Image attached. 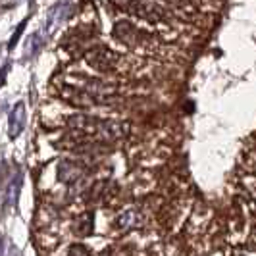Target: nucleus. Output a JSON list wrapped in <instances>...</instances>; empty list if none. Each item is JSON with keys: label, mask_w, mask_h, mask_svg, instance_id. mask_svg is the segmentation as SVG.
<instances>
[{"label": "nucleus", "mask_w": 256, "mask_h": 256, "mask_svg": "<svg viewBox=\"0 0 256 256\" xmlns=\"http://www.w3.org/2000/svg\"><path fill=\"white\" fill-rule=\"evenodd\" d=\"M122 10L133 14L141 20H146V22H152V24H158V22H166L168 20V12L160 6V4H154L150 0H122V2H116Z\"/></svg>", "instance_id": "obj_2"}, {"label": "nucleus", "mask_w": 256, "mask_h": 256, "mask_svg": "<svg viewBox=\"0 0 256 256\" xmlns=\"http://www.w3.org/2000/svg\"><path fill=\"white\" fill-rule=\"evenodd\" d=\"M142 218L137 210H128L118 218V228L120 230H133V228H141Z\"/></svg>", "instance_id": "obj_7"}, {"label": "nucleus", "mask_w": 256, "mask_h": 256, "mask_svg": "<svg viewBox=\"0 0 256 256\" xmlns=\"http://www.w3.org/2000/svg\"><path fill=\"white\" fill-rule=\"evenodd\" d=\"M83 174H85V170L79 162H62L60 164V180L66 183H74V181L81 180Z\"/></svg>", "instance_id": "obj_5"}, {"label": "nucleus", "mask_w": 256, "mask_h": 256, "mask_svg": "<svg viewBox=\"0 0 256 256\" xmlns=\"http://www.w3.org/2000/svg\"><path fill=\"white\" fill-rule=\"evenodd\" d=\"M68 126L72 131L83 135L87 141L94 142H114L128 133L129 126L114 120H100L96 116H70Z\"/></svg>", "instance_id": "obj_1"}, {"label": "nucleus", "mask_w": 256, "mask_h": 256, "mask_svg": "<svg viewBox=\"0 0 256 256\" xmlns=\"http://www.w3.org/2000/svg\"><path fill=\"white\" fill-rule=\"evenodd\" d=\"M170 2H174V4H183L185 0H170Z\"/></svg>", "instance_id": "obj_10"}, {"label": "nucleus", "mask_w": 256, "mask_h": 256, "mask_svg": "<svg viewBox=\"0 0 256 256\" xmlns=\"http://www.w3.org/2000/svg\"><path fill=\"white\" fill-rule=\"evenodd\" d=\"M26 126V106L24 104H18L14 108V112L10 114V135L16 137L20 135V131Z\"/></svg>", "instance_id": "obj_6"}, {"label": "nucleus", "mask_w": 256, "mask_h": 256, "mask_svg": "<svg viewBox=\"0 0 256 256\" xmlns=\"http://www.w3.org/2000/svg\"><path fill=\"white\" fill-rule=\"evenodd\" d=\"M85 60H87V64H89L90 68H94L96 72H112L114 66L118 64V54L100 46V48H92V50L87 52Z\"/></svg>", "instance_id": "obj_3"}, {"label": "nucleus", "mask_w": 256, "mask_h": 256, "mask_svg": "<svg viewBox=\"0 0 256 256\" xmlns=\"http://www.w3.org/2000/svg\"><path fill=\"white\" fill-rule=\"evenodd\" d=\"M68 256H89V250H87L83 244H74V246L70 248Z\"/></svg>", "instance_id": "obj_9"}, {"label": "nucleus", "mask_w": 256, "mask_h": 256, "mask_svg": "<svg viewBox=\"0 0 256 256\" xmlns=\"http://www.w3.org/2000/svg\"><path fill=\"white\" fill-rule=\"evenodd\" d=\"M114 35H116V38H120L122 42H126V44L131 46V44L139 42L144 33L139 31L137 27L133 26V24H129V22H120V24H116V27H114Z\"/></svg>", "instance_id": "obj_4"}, {"label": "nucleus", "mask_w": 256, "mask_h": 256, "mask_svg": "<svg viewBox=\"0 0 256 256\" xmlns=\"http://www.w3.org/2000/svg\"><path fill=\"white\" fill-rule=\"evenodd\" d=\"M92 212H85L83 216H79L76 220V224H74V233L79 235V237H87L90 231H92Z\"/></svg>", "instance_id": "obj_8"}]
</instances>
